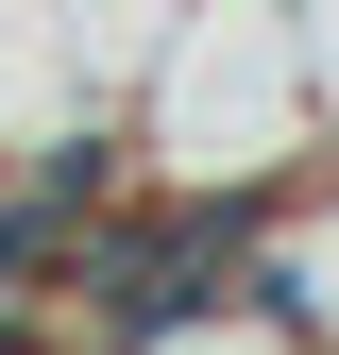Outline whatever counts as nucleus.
Segmentation results:
<instances>
[{
	"mask_svg": "<svg viewBox=\"0 0 339 355\" xmlns=\"http://www.w3.org/2000/svg\"><path fill=\"white\" fill-rule=\"evenodd\" d=\"M136 119H153V169H170V187H254V203L306 187V169L339 153V136H322L306 17H288V0H187V34L153 51Z\"/></svg>",
	"mask_w": 339,
	"mask_h": 355,
	"instance_id": "1",
	"label": "nucleus"
},
{
	"mask_svg": "<svg viewBox=\"0 0 339 355\" xmlns=\"http://www.w3.org/2000/svg\"><path fill=\"white\" fill-rule=\"evenodd\" d=\"M306 17V68H322V136H339V0H288Z\"/></svg>",
	"mask_w": 339,
	"mask_h": 355,
	"instance_id": "4",
	"label": "nucleus"
},
{
	"mask_svg": "<svg viewBox=\"0 0 339 355\" xmlns=\"http://www.w3.org/2000/svg\"><path fill=\"white\" fill-rule=\"evenodd\" d=\"M136 355H306V338H288L272 304L238 288V304H204V322H170V338H136Z\"/></svg>",
	"mask_w": 339,
	"mask_h": 355,
	"instance_id": "3",
	"label": "nucleus"
},
{
	"mask_svg": "<svg viewBox=\"0 0 339 355\" xmlns=\"http://www.w3.org/2000/svg\"><path fill=\"white\" fill-rule=\"evenodd\" d=\"M254 304H272L306 355H339V153L306 187H272V220H254Z\"/></svg>",
	"mask_w": 339,
	"mask_h": 355,
	"instance_id": "2",
	"label": "nucleus"
}]
</instances>
